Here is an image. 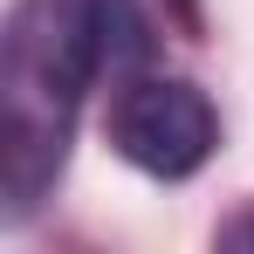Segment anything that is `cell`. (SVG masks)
Returning <instances> with one entry per match:
<instances>
[{
	"instance_id": "1",
	"label": "cell",
	"mask_w": 254,
	"mask_h": 254,
	"mask_svg": "<svg viewBox=\"0 0 254 254\" xmlns=\"http://www.w3.org/2000/svg\"><path fill=\"white\" fill-rule=\"evenodd\" d=\"M103 62V0H14L0 35V220L21 227L69 165L76 110Z\"/></svg>"
},
{
	"instance_id": "2",
	"label": "cell",
	"mask_w": 254,
	"mask_h": 254,
	"mask_svg": "<svg viewBox=\"0 0 254 254\" xmlns=\"http://www.w3.org/2000/svg\"><path fill=\"white\" fill-rule=\"evenodd\" d=\"M110 144L144 179H192L220 144V110L186 76H130L110 103Z\"/></svg>"
},
{
	"instance_id": "3",
	"label": "cell",
	"mask_w": 254,
	"mask_h": 254,
	"mask_svg": "<svg viewBox=\"0 0 254 254\" xmlns=\"http://www.w3.org/2000/svg\"><path fill=\"white\" fill-rule=\"evenodd\" d=\"M220 248H241V254H254V206H248V213H234V220L220 227Z\"/></svg>"
},
{
	"instance_id": "4",
	"label": "cell",
	"mask_w": 254,
	"mask_h": 254,
	"mask_svg": "<svg viewBox=\"0 0 254 254\" xmlns=\"http://www.w3.org/2000/svg\"><path fill=\"white\" fill-rule=\"evenodd\" d=\"M172 14H179V21H186V28H199V0H165Z\"/></svg>"
}]
</instances>
